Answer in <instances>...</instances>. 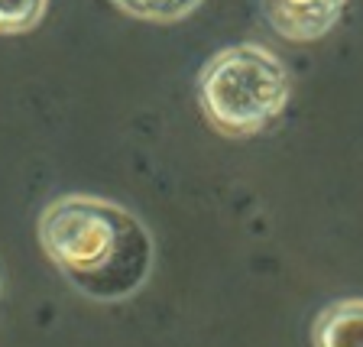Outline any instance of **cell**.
Returning <instances> with one entry per match:
<instances>
[{"label":"cell","instance_id":"1","mask_svg":"<svg viewBox=\"0 0 363 347\" xmlns=\"http://www.w3.org/2000/svg\"><path fill=\"white\" fill-rule=\"evenodd\" d=\"M45 257L82 295L123 302L150 282L156 241L130 208L101 195H62L39 214Z\"/></svg>","mask_w":363,"mask_h":347},{"label":"cell","instance_id":"2","mask_svg":"<svg viewBox=\"0 0 363 347\" xmlns=\"http://www.w3.org/2000/svg\"><path fill=\"white\" fill-rule=\"evenodd\" d=\"M292 98L286 62L259 43L224 45L198 72V104L218 133L257 136Z\"/></svg>","mask_w":363,"mask_h":347},{"label":"cell","instance_id":"3","mask_svg":"<svg viewBox=\"0 0 363 347\" xmlns=\"http://www.w3.org/2000/svg\"><path fill=\"white\" fill-rule=\"evenodd\" d=\"M263 13L279 36L292 43H308L337 26L344 4H266Z\"/></svg>","mask_w":363,"mask_h":347},{"label":"cell","instance_id":"4","mask_svg":"<svg viewBox=\"0 0 363 347\" xmlns=\"http://www.w3.org/2000/svg\"><path fill=\"white\" fill-rule=\"evenodd\" d=\"M311 347H363V299H340L318 312Z\"/></svg>","mask_w":363,"mask_h":347},{"label":"cell","instance_id":"5","mask_svg":"<svg viewBox=\"0 0 363 347\" xmlns=\"http://www.w3.org/2000/svg\"><path fill=\"white\" fill-rule=\"evenodd\" d=\"M43 0H30V4H0V33H30L39 20L45 16Z\"/></svg>","mask_w":363,"mask_h":347},{"label":"cell","instance_id":"6","mask_svg":"<svg viewBox=\"0 0 363 347\" xmlns=\"http://www.w3.org/2000/svg\"><path fill=\"white\" fill-rule=\"evenodd\" d=\"M117 10L127 16H136V20H152V23H175L185 20L189 13H195L198 4H117Z\"/></svg>","mask_w":363,"mask_h":347}]
</instances>
